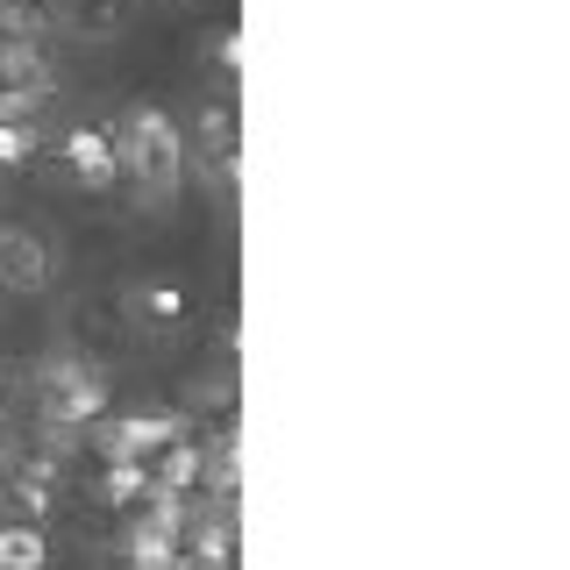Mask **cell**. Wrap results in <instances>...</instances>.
Returning <instances> with one entry per match:
<instances>
[{
  "instance_id": "3",
  "label": "cell",
  "mask_w": 570,
  "mask_h": 570,
  "mask_svg": "<svg viewBox=\"0 0 570 570\" xmlns=\"http://www.w3.org/2000/svg\"><path fill=\"white\" fill-rule=\"evenodd\" d=\"M193 142H200V171L214 186H236V115H228V107H200Z\"/></svg>"
},
{
  "instance_id": "2",
  "label": "cell",
  "mask_w": 570,
  "mask_h": 570,
  "mask_svg": "<svg viewBox=\"0 0 570 570\" xmlns=\"http://www.w3.org/2000/svg\"><path fill=\"white\" fill-rule=\"evenodd\" d=\"M100 371H86V364H58V371H43V414L50 421H86V414H100Z\"/></svg>"
},
{
  "instance_id": "7",
  "label": "cell",
  "mask_w": 570,
  "mask_h": 570,
  "mask_svg": "<svg viewBox=\"0 0 570 570\" xmlns=\"http://www.w3.org/2000/svg\"><path fill=\"white\" fill-rule=\"evenodd\" d=\"M58 14V0H0V36H36Z\"/></svg>"
},
{
  "instance_id": "6",
  "label": "cell",
  "mask_w": 570,
  "mask_h": 570,
  "mask_svg": "<svg viewBox=\"0 0 570 570\" xmlns=\"http://www.w3.org/2000/svg\"><path fill=\"white\" fill-rule=\"evenodd\" d=\"M50 22H65L79 36H115L121 29V0H71V8H58Z\"/></svg>"
},
{
  "instance_id": "8",
  "label": "cell",
  "mask_w": 570,
  "mask_h": 570,
  "mask_svg": "<svg viewBox=\"0 0 570 570\" xmlns=\"http://www.w3.org/2000/svg\"><path fill=\"white\" fill-rule=\"evenodd\" d=\"M136 314L150 321V328H165V321L186 314V293H178V285H142V293H136Z\"/></svg>"
},
{
  "instance_id": "4",
  "label": "cell",
  "mask_w": 570,
  "mask_h": 570,
  "mask_svg": "<svg viewBox=\"0 0 570 570\" xmlns=\"http://www.w3.org/2000/svg\"><path fill=\"white\" fill-rule=\"evenodd\" d=\"M43 272H50L43 243H36L29 228H0V293H8V285H43Z\"/></svg>"
},
{
  "instance_id": "1",
  "label": "cell",
  "mask_w": 570,
  "mask_h": 570,
  "mask_svg": "<svg viewBox=\"0 0 570 570\" xmlns=\"http://www.w3.org/2000/svg\"><path fill=\"white\" fill-rule=\"evenodd\" d=\"M115 165L136 178L142 207H165L171 193H178V171H186V136H178V121H171L157 100H136L129 115H121Z\"/></svg>"
},
{
  "instance_id": "9",
  "label": "cell",
  "mask_w": 570,
  "mask_h": 570,
  "mask_svg": "<svg viewBox=\"0 0 570 570\" xmlns=\"http://www.w3.org/2000/svg\"><path fill=\"white\" fill-rule=\"evenodd\" d=\"M29 150H36V129H29V121H8V115H0V165H22Z\"/></svg>"
},
{
  "instance_id": "5",
  "label": "cell",
  "mask_w": 570,
  "mask_h": 570,
  "mask_svg": "<svg viewBox=\"0 0 570 570\" xmlns=\"http://www.w3.org/2000/svg\"><path fill=\"white\" fill-rule=\"evenodd\" d=\"M65 165L86 178V186H115V136L107 129H71L65 136Z\"/></svg>"
}]
</instances>
